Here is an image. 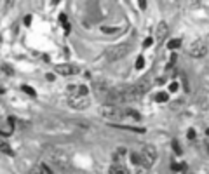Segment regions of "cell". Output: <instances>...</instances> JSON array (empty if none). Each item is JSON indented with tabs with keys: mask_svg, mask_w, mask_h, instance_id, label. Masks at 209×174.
Wrapping results in <instances>:
<instances>
[{
	"mask_svg": "<svg viewBox=\"0 0 209 174\" xmlns=\"http://www.w3.org/2000/svg\"><path fill=\"white\" fill-rule=\"evenodd\" d=\"M99 113H101L103 118H107L110 122H119L125 115V112H122L117 104H103L101 108H99Z\"/></svg>",
	"mask_w": 209,
	"mask_h": 174,
	"instance_id": "cell-1",
	"label": "cell"
},
{
	"mask_svg": "<svg viewBox=\"0 0 209 174\" xmlns=\"http://www.w3.org/2000/svg\"><path fill=\"white\" fill-rule=\"evenodd\" d=\"M45 152H47V157H49V160L52 162V164H56L59 167V169H68V158L66 155L63 152H59V150H56V148H45Z\"/></svg>",
	"mask_w": 209,
	"mask_h": 174,
	"instance_id": "cell-2",
	"label": "cell"
},
{
	"mask_svg": "<svg viewBox=\"0 0 209 174\" xmlns=\"http://www.w3.org/2000/svg\"><path fill=\"white\" fill-rule=\"evenodd\" d=\"M129 52H131L129 44H120V45H113L111 49H108L107 57H108V61H119L124 56H127Z\"/></svg>",
	"mask_w": 209,
	"mask_h": 174,
	"instance_id": "cell-3",
	"label": "cell"
},
{
	"mask_svg": "<svg viewBox=\"0 0 209 174\" xmlns=\"http://www.w3.org/2000/svg\"><path fill=\"white\" fill-rule=\"evenodd\" d=\"M188 54L192 57H204L207 54V45H206L204 40H193V42L188 45Z\"/></svg>",
	"mask_w": 209,
	"mask_h": 174,
	"instance_id": "cell-4",
	"label": "cell"
},
{
	"mask_svg": "<svg viewBox=\"0 0 209 174\" xmlns=\"http://www.w3.org/2000/svg\"><path fill=\"white\" fill-rule=\"evenodd\" d=\"M141 157H143V165L145 167H150L157 160V150L153 146H150V144H145L143 146V152H141Z\"/></svg>",
	"mask_w": 209,
	"mask_h": 174,
	"instance_id": "cell-5",
	"label": "cell"
},
{
	"mask_svg": "<svg viewBox=\"0 0 209 174\" xmlns=\"http://www.w3.org/2000/svg\"><path fill=\"white\" fill-rule=\"evenodd\" d=\"M68 104L75 110H85L91 104V101L87 99V96H75V98H70Z\"/></svg>",
	"mask_w": 209,
	"mask_h": 174,
	"instance_id": "cell-6",
	"label": "cell"
},
{
	"mask_svg": "<svg viewBox=\"0 0 209 174\" xmlns=\"http://www.w3.org/2000/svg\"><path fill=\"white\" fill-rule=\"evenodd\" d=\"M56 73L65 75V77H68V75H77V73H79V68H77L75 65L65 63V65H58V66H56Z\"/></svg>",
	"mask_w": 209,
	"mask_h": 174,
	"instance_id": "cell-7",
	"label": "cell"
},
{
	"mask_svg": "<svg viewBox=\"0 0 209 174\" xmlns=\"http://www.w3.org/2000/svg\"><path fill=\"white\" fill-rule=\"evenodd\" d=\"M150 87H152V82L148 80V78H139L138 82L134 84V89L138 91V94H139V96L147 94V92L150 91Z\"/></svg>",
	"mask_w": 209,
	"mask_h": 174,
	"instance_id": "cell-8",
	"label": "cell"
},
{
	"mask_svg": "<svg viewBox=\"0 0 209 174\" xmlns=\"http://www.w3.org/2000/svg\"><path fill=\"white\" fill-rule=\"evenodd\" d=\"M166 35H167V25H166L164 21H160L159 26H157V42H164Z\"/></svg>",
	"mask_w": 209,
	"mask_h": 174,
	"instance_id": "cell-9",
	"label": "cell"
},
{
	"mask_svg": "<svg viewBox=\"0 0 209 174\" xmlns=\"http://www.w3.org/2000/svg\"><path fill=\"white\" fill-rule=\"evenodd\" d=\"M125 155H127V150H125V148H117L111 157H113V162H115V164H120V160H122Z\"/></svg>",
	"mask_w": 209,
	"mask_h": 174,
	"instance_id": "cell-10",
	"label": "cell"
},
{
	"mask_svg": "<svg viewBox=\"0 0 209 174\" xmlns=\"http://www.w3.org/2000/svg\"><path fill=\"white\" fill-rule=\"evenodd\" d=\"M110 174H129L122 164H113L110 165Z\"/></svg>",
	"mask_w": 209,
	"mask_h": 174,
	"instance_id": "cell-11",
	"label": "cell"
},
{
	"mask_svg": "<svg viewBox=\"0 0 209 174\" xmlns=\"http://www.w3.org/2000/svg\"><path fill=\"white\" fill-rule=\"evenodd\" d=\"M68 94H70V98H75V96H80V87L75 85V84H70L68 85Z\"/></svg>",
	"mask_w": 209,
	"mask_h": 174,
	"instance_id": "cell-12",
	"label": "cell"
},
{
	"mask_svg": "<svg viewBox=\"0 0 209 174\" xmlns=\"http://www.w3.org/2000/svg\"><path fill=\"white\" fill-rule=\"evenodd\" d=\"M155 101L157 103H167V101H169V94H167V92H157L155 94Z\"/></svg>",
	"mask_w": 209,
	"mask_h": 174,
	"instance_id": "cell-13",
	"label": "cell"
},
{
	"mask_svg": "<svg viewBox=\"0 0 209 174\" xmlns=\"http://www.w3.org/2000/svg\"><path fill=\"white\" fill-rule=\"evenodd\" d=\"M0 152L2 153H7V155H12V148L9 146V143H5V141H2V139H0Z\"/></svg>",
	"mask_w": 209,
	"mask_h": 174,
	"instance_id": "cell-14",
	"label": "cell"
},
{
	"mask_svg": "<svg viewBox=\"0 0 209 174\" xmlns=\"http://www.w3.org/2000/svg\"><path fill=\"white\" fill-rule=\"evenodd\" d=\"M59 21H61V25H63V28H65V31H66V33H70V31H71V25L66 21V16H65V14H59Z\"/></svg>",
	"mask_w": 209,
	"mask_h": 174,
	"instance_id": "cell-15",
	"label": "cell"
},
{
	"mask_svg": "<svg viewBox=\"0 0 209 174\" xmlns=\"http://www.w3.org/2000/svg\"><path fill=\"white\" fill-rule=\"evenodd\" d=\"M125 115H129L133 120H139V118H141V113H139V112H134V110H131V108L125 110Z\"/></svg>",
	"mask_w": 209,
	"mask_h": 174,
	"instance_id": "cell-16",
	"label": "cell"
},
{
	"mask_svg": "<svg viewBox=\"0 0 209 174\" xmlns=\"http://www.w3.org/2000/svg\"><path fill=\"white\" fill-rule=\"evenodd\" d=\"M131 162L139 165V164H143V157L139 155V153H131Z\"/></svg>",
	"mask_w": 209,
	"mask_h": 174,
	"instance_id": "cell-17",
	"label": "cell"
},
{
	"mask_svg": "<svg viewBox=\"0 0 209 174\" xmlns=\"http://www.w3.org/2000/svg\"><path fill=\"white\" fill-rule=\"evenodd\" d=\"M179 45H181V39H173L167 42V47L169 49H178Z\"/></svg>",
	"mask_w": 209,
	"mask_h": 174,
	"instance_id": "cell-18",
	"label": "cell"
},
{
	"mask_svg": "<svg viewBox=\"0 0 209 174\" xmlns=\"http://www.w3.org/2000/svg\"><path fill=\"white\" fill-rule=\"evenodd\" d=\"M21 89H23V92H25V94L31 96V98H35V96H37V92L33 91V89H31L30 85H21Z\"/></svg>",
	"mask_w": 209,
	"mask_h": 174,
	"instance_id": "cell-19",
	"label": "cell"
},
{
	"mask_svg": "<svg viewBox=\"0 0 209 174\" xmlns=\"http://www.w3.org/2000/svg\"><path fill=\"white\" fill-rule=\"evenodd\" d=\"M173 150H174V153H176V155H181V146H179V143L176 141V139L173 141Z\"/></svg>",
	"mask_w": 209,
	"mask_h": 174,
	"instance_id": "cell-20",
	"label": "cell"
},
{
	"mask_svg": "<svg viewBox=\"0 0 209 174\" xmlns=\"http://www.w3.org/2000/svg\"><path fill=\"white\" fill-rule=\"evenodd\" d=\"M2 70H4L7 75H14V68H12V66H9V65H5V63L2 65Z\"/></svg>",
	"mask_w": 209,
	"mask_h": 174,
	"instance_id": "cell-21",
	"label": "cell"
},
{
	"mask_svg": "<svg viewBox=\"0 0 209 174\" xmlns=\"http://www.w3.org/2000/svg\"><path fill=\"white\" fill-rule=\"evenodd\" d=\"M30 174H44V172H42V167H40V164L35 165V167H31Z\"/></svg>",
	"mask_w": 209,
	"mask_h": 174,
	"instance_id": "cell-22",
	"label": "cell"
},
{
	"mask_svg": "<svg viewBox=\"0 0 209 174\" xmlns=\"http://www.w3.org/2000/svg\"><path fill=\"white\" fill-rule=\"evenodd\" d=\"M143 66H145V59H143V57L139 56L138 59H136V68H138V70H141Z\"/></svg>",
	"mask_w": 209,
	"mask_h": 174,
	"instance_id": "cell-23",
	"label": "cell"
},
{
	"mask_svg": "<svg viewBox=\"0 0 209 174\" xmlns=\"http://www.w3.org/2000/svg\"><path fill=\"white\" fill-rule=\"evenodd\" d=\"M195 136H197V134H195V130H193V129H190V130L187 132V138H188V139H193Z\"/></svg>",
	"mask_w": 209,
	"mask_h": 174,
	"instance_id": "cell-24",
	"label": "cell"
},
{
	"mask_svg": "<svg viewBox=\"0 0 209 174\" xmlns=\"http://www.w3.org/2000/svg\"><path fill=\"white\" fill-rule=\"evenodd\" d=\"M101 31H105V33L110 35V33H113V31H117V30L115 28H107V26H105V28H101Z\"/></svg>",
	"mask_w": 209,
	"mask_h": 174,
	"instance_id": "cell-25",
	"label": "cell"
},
{
	"mask_svg": "<svg viewBox=\"0 0 209 174\" xmlns=\"http://www.w3.org/2000/svg\"><path fill=\"white\" fill-rule=\"evenodd\" d=\"M169 91H171V92H176V91H178V84L173 82V84L169 85Z\"/></svg>",
	"mask_w": 209,
	"mask_h": 174,
	"instance_id": "cell-26",
	"label": "cell"
},
{
	"mask_svg": "<svg viewBox=\"0 0 209 174\" xmlns=\"http://www.w3.org/2000/svg\"><path fill=\"white\" fill-rule=\"evenodd\" d=\"M25 25H26V26L31 25V16H30V14H28V16H25Z\"/></svg>",
	"mask_w": 209,
	"mask_h": 174,
	"instance_id": "cell-27",
	"label": "cell"
},
{
	"mask_svg": "<svg viewBox=\"0 0 209 174\" xmlns=\"http://www.w3.org/2000/svg\"><path fill=\"white\" fill-rule=\"evenodd\" d=\"M139 9H147V0H138Z\"/></svg>",
	"mask_w": 209,
	"mask_h": 174,
	"instance_id": "cell-28",
	"label": "cell"
},
{
	"mask_svg": "<svg viewBox=\"0 0 209 174\" xmlns=\"http://www.w3.org/2000/svg\"><path fill=\"white\" fill-rule=\"evenodd\" d=\"M150 45H152V39H147L143 42V47H150Z\"/></svg>",
	"mask_w": 209,
	"mask_h": 174,
	"instance_id": "cell-29",
	"label": "cell"
},
{
	"mask_svg": "<svg viewBox=\"0 0 209 174\" xmlns=\"http://www.w3.org/2000/svg\"><path fill=\"white\" fill-rule=\"evenodd\" d=\"M171 169H173L174 172H178V171H179V165H178V164H171Z\"/></svg>",
	"mask_w": 209,
	"mask_h": 174,
	"instance_id": "cell-30",
	"label": "cell"
},
{
	"mask_svg": "<svg viewBox=\"0 0 209 174\" xmlns=\"http://www.w3.org/2000/svg\"><path fill=\"white\" fill-rule=\"evenodd\" d=\"M176 59H178V57H176V54H173V56H171V63H169V66L174 65V63H176Z\"/></svg>",
	"mask_w": 209,
	"mask_h": 174,
	"instance_id": "cell-31",
	"label": "cell"
},
{
	"mask_svg": "<svg viewBox=\"0 0 209 174\" xmlns=\"http://www.w3.org/2000/svg\"><path fill=\"white\" fill-rule=\"evenodd\" d=\"M9 124H11V126H16V120H14L12 117H9Z\"/></svg>",
	"mask_w": 209,
	"mask_h": 174,
	"instance_id": "cell-32",
	"label": "cell"
},
{
	"mask_svg": "<svg viewBox=\"0 0 209 174\" xmlns=\"http://www.w3.org/2000/svg\"><path fill=\"white\" fill-rule=\"evenodd\" d=\"M58 2H59V0H52V4H58Z\"/></svg>",
	"mask_w": 209,
	"mask_h": 174,
	"instance_id": "cell-33",
	"label": "cell"
},
{
	"mask_svg": "<svg viewBox=\"0 0 209 174\" xmlns=\"http://www.w3.org/2000/svg\"><path fill=\"white\" fill-rule=\"evenodd\" d=\"M206 134H207V138H209V129H207V130H206Z\"/></svg>",
	"mask_w": 209,
	"mask_h": 174,
	"instance_id": "cell-34",
	"label": "cell"
},
{
	"mask_svg": "<svg viewBox=\"0 0 209 174\" xmlns=\"http://www.w3.org/2000/svg\"><path fill=\"white\" fill-rule=\"evenodd\" d=\"M9 2H11V0H9Z\"/></svg>",
	"mask_w": 209,
	"mask_h": 174,
	"instance_id": "cell-35",
	"label": "cell"
}]
</instances>
